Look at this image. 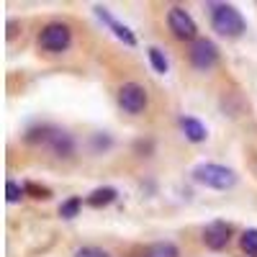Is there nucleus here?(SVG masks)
Masks as SVG:
<instances>
[{"label": "nucleus", "mask_w": 257, "mask_h": 257, "mask_svg": "<svg viewBox=\"0 0 257 257\" xmlns=\"http://www.w3.org/2000/svg\"><path fill=\"white\" fill-rule=\"evenodd\" d=\"M193 180L213 188V190H229L237 185V173L226 165H216V162H203L198 167H193Z\"/></svg>", "instance_id": "2"}, {"label": "nucleus", "mask_w": 257, "mask_h": 257, "mask_svg": "<svg viewBox=\"0 0 257 257\" xmlns=\"http://www.w3.org/2000/svg\"><path fill=\"white\" fill-rule=\"evenodd\" d=\"M190 64L201 72H208L219 64V47L213 44L211 39L198 36L196 41L190 44Z\"/></svg>", "instance_id": "4"}, {"label": "nucleus", "mask_w": 257, "mask_h": 257, "mask_svg": "<svg viewBox=\"0 0 257 257\" xmlns=\"http://www.w3.org/2000/svg\"><path fill=\"white\" fill-rule=\"evenodd\" d=\"M142 257H180V249L173 242H155L144 249Z\"/></svg>", "instance_id": "12"}, {"label": "nucleus", "mask_w": 257, "mask_h": 257, "mask_svg": "<svg viewBox=\"0 0 257 257\" xmlns=\"http://www.w3.org/2000/svg\"><path fill=\"white\" fill-rule=\"evenodd\" d=\"M75 257H111L105 249H100V247H77L75 249Z\"/></svg>", "instance_id": "18"}, {"label": "nucleus", "mask_w": 257, "mask_h": 257, "mask_svg": "<svg viewBox=\"0 0 257 257\" xmlns=\"http://www.w3.org/2000/svg\"><path fill=\"white\" fill-rule=\"evenodd\" d=\"M231 239V226L226 221H211L206 229H203V244L213 252H219L229 244Z\"/></svg>", "instance_id": "7"}, {"label": "nucleus", "mask_w": 257, "mask_h": 257, "mask_svg": "<svg viewBox=\"0 0 257 257\" xmlns=\"http://www.w3.org/2000/svg\"><path fill=\"white\" fill-rule=\"evenodd\" d=\"M44 144L52 147V152L57 157H72V152H75V139L67 132L54 128V126H49V134H47V142Z\"/></svg>", "instance_id": "8"}, {"label": "nucleus", "mask_w": 257, "mask_h": 257, "mask_svg": "<svg viewBox=\"0 0 257 257\" xmlns=\"http://www.w3.org/2000/svg\"><path fill=\"white\" fill-rule=\"evenodd\" d=\"M95 16L100 18V21H105V26H108L113 34H116V39H121L123 44H128V47H137V36L128 31L123 24H118V21L108 13V8H103V6H95Z\"/></svg>", "instance_id": "9"}, {"label": "nucleus", "mask_w": 257, "mask_h": 257, "mask_svg": "<svg viewBox=\"0 0 257 257\" xmlns=\"http://www.w3.org/2000/svg\"><path fill=\"white\" fill-rule=\"evenodd\" d=\"M72 44V31L67 24H47L39 34V47L49 54H62Z\"/></svg>", "instance_id": "3"}, {"label": "nucleus", "mask_w": 257, "mask_h": 257, "mask_svg": "<svg viewBox=\"0 0 257 257\" xmlns=\"http://www.w3.org/2000/svg\"><path fill=\"white\" fill-rule=\"evenodd\" d=\"M80 206H82V198H80V196L67 198V201L59 206V216H62V219H75L77 211H80Z\"/></svg>", "instance_id": "15"}, {"label": "nucleus", "mask_w": 257, "mask_h": 257, "mask_svg": "<svg viewBox=\"0 0 257 257\" xmlns=\"http://www.w3.org/2000/svg\"><path fill=\"white\" fill-rule=\"evenodd\" d=\"M167 26L170 31L175 34V39H183V41H196L198 36V26H196V21L190 18V13L185 8H170L167 11Z\"/></svg>", "instance_id": "6"}, {"label": "nucleus", "mask_w": 257, "mask_h": 257, "mask_svg": "<svg viewBox=\"0 0 257 257\" xmlns=\"http://www.w3.org/2000/svg\"><path fill=\"white\" fill-rule=\"evenodd\" d=\"M180 128H183V134H185V139L188 142H193V144H201V142H206V126L198 121V118H193V116H183L180 118Z\"/></svg>", "instance_id": "10"}, {"label": "nucleus", "mask_w": 257, "mask_h": 257, "mask_svg": "<svg viewBox=\"0 0 257 257\" xmlns=\"http://www.w3.org/2000/svg\"><path fill=\"white\" fill-rule=\"evenodd\" d=\"M116 196H118V190H116V188H111V185L95 188V190L90 193V196H88V206H93V208H103V206L113 203V201H116Z\"/></svg>", "instance_id": "11"}, {"label": "nucleus", "mask_w": 257, "mask_h": 257, "mask_svg": "<svg viewBox=\"0 0 257 257\" xmlns=\"http://www.w3.org/2000/svg\"><path fill=\"white\" fill-rule=\"evenodd\" d=\"M24 196H26V188L24 185H18L16 180H8L6 183V198H8V203H18Z\"/></svg>", "instance_id": "16"}, {"label": "nucleus", "mask_w": 257, "mask_h": 257, "mask_svg": "<svg viewBox=\"0 0 257 257\" xmlns=\"http://www.w3.org/2000/svg\"><path fill=\"white\" fill-rule=\"evenodd\" d=\"M208 11H211V26H213V31H216V34L229 36V39L244 34L247 24H244L242 13L234 8V6H229V3H211Z\"/></svg>", "instance_id": "1"}, {"label": "nucleus", "mask_w": 257, "mask_h": 257, "mask_svg": "<svg viewBox=\"0 0 257 257\" xmlns=\"http://www.w3.org/2000/svg\"><path fill=\"white\" fill-rule=\"evenodd\" d=\"M239 247H242L249 257H257V229H247V231H242Z\"/></svg>", "instance_id": "14"}, {"label": "nucleus", "mask_w": 257, "mask_h": 257, "mask_svg": "<svg viewBox=\"0 0 257 257\" xmlns=\"http://www.w3.org/2000/svg\"><path fill=\"white\" fill-rule=\"evenodd\" d=\"M24 188H26V196H31V198H39V201H47V198H52V190H49L47 185H39V183H26Z\"/></svg>", "instance_id": "17"}, {"label": "nucleus", "mask_w": 257, "mask_h": 257, "mask_svg": "<svg viewBox=\"0 0 257 257\" xmlns=\"http://www.w3.org/2000/svg\"><path fill=\"white\" fill-rule=\"evenodd\" d=\"M147 54H149V62H152V67H155L157 75H165L170 70V64H167V59H165V54H162L160 47H149Z\"/></svg>", "instance_id": "13"}, {"label": "nucleus", "mask_w": 257, "mask_h": 257, "mask_svg": "<svg viewBox=\"0 0 257 257\" xmlns=\"http://www.w3.org/2000/svg\"><path fill=\"white\" fill-rule=\"evenodd\" d=\"M149 103V95H147V88L139 82H123L118 88V105L123 108V113H132V116H139Z\"/></svg>", "instance_id": "5"}]
</instances>
